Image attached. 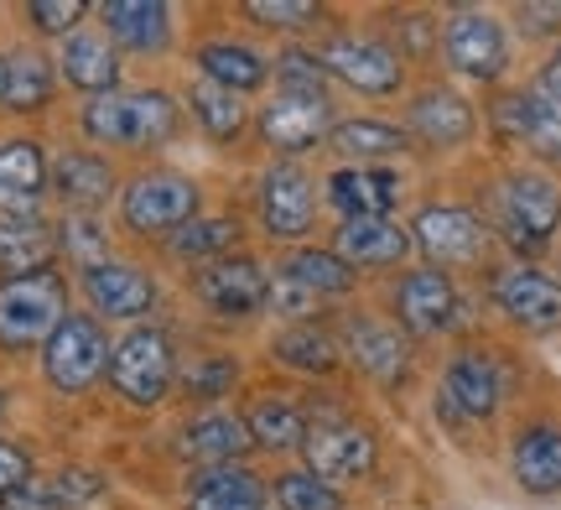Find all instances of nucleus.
Segmentation results:
<instances>
[{
  "instance_id": "8fccbe9b",
  "label": "nucleus",
  "mask_w": 561,
  "mask_h": 510,
  "mask_svg": "<svg viewBox=\"0 0 561 510\" xmlns=\"http://www.w3.org/2000/svg\"><path fill=\"white\" fill-rule=\"evenodd\" d=\"M0 411H5V396H0Z\"/></svg>"
},
{
  "instance_id": "f03ea898",
  "label": "nucleus",
  "mask_w": 561,
  "mask_h": 510,
  "mask_svg": "<svg viewBox=\"0 0 561 510\" xmlns=\"http://www.w3.org/2000/svg\"><path fill=\"white\" fill-rule=\"evenodd\" d=\"M62 318H68V286L58 271L0 282V344L5 349L47 344Z\"/></svg>"
},
{
  "instance_id": "5701e85b",
  "label": "nucleus",
  "mask_w": 561,
  "mask_h": 510,
  "mask_svg": "<svg viewBox=\"0 0 561 510\" xmlns=\"http://www.w3.org/2000/svg\"><path fill=\"white\" fill-rule=\"evenodd\" d=\"M339 250H343V261H354V265H396V261H405L411 235L401 225H390V219H348L339 229Z\"/></svg>"
},
{
  "instance_id": "dca6fc26",
  "label": "nucleus",
  "mask_w": 561,
  "mask_h": 510,
  "mask_svg": "<svg viewBox=\"0 0 561 510\" xmlns=\"http://www.w3.org/2000/svg\"><path fill=\"white\" fill-rule=\"evenodd\" d=\"M83 292H89V303L110 313V318H140L146 307H151V276L136 271V265H121V261H100L83 271Z\"/></svg>"
},
{
  "instance_id": "a18cd8bd",
  "label": "nucleus",
  "mask_w": 561,
  "mask_h": 510,
  "mask_svg": "<svg viewBox=\"0 0 561 510\" xmlns=\"http://www.w3.org/2000/svg\"><path fill=\"white\" fill-rule=\"evenodd\" d=\"M229 381H234V365H203L187 375V390H193V396H219Z\"/></svg>"
},
{
  "instance_id": "1a4fd4ad",
  "label": "nucleus",
  "mask_w": 561,
  "mask_h": 510,
  "mask_svg": "<svg viewBox=\"0 0 561 510\" xmlns=\"http://www.w3.org/2000/svg\"><path fill=\"white\" fill-rule=\"evenodd\" d=\"M193 286H198L203 307H214L219 318H250V313L271 297V282H265V271L250 261V256H234V261H208Z\"/></svg>"
},
{
  "instance_id": "49530a36",
  "label": "nucleus",
  "mask_w": 561,
  "mask_h": 510,
  "mask_svg": "<svg viewBox=\"0 0 561 510\" xmlns=\"http://www.w3.org/2000/svg\"><path fill=\"white\" fill-rule=\"evenodd\" d=\"M541 83H546V94H551V100H561V53L546 63V79Z\"/></svg>"
},
{
  "instance_id": "f8f14e48",
  "label": "nucleus",
  "mask_w": 561,
  "mask_h": 510,
  "mask_svg": "<svg viewBox=\"0 0 561 510\" xmlns=\"http://www.w3.org/2000/svg\"><path fill=\"white\" fill-rule=\"evenodd\" d=\"M322 131H328V94H291V89H280L261 115V136L276 151H301V146L318 141Z\"/></svg>"
},
{
  "instance_id": "412c9836",
  "label": "nucleus",
  "mask_w": 561,
  "mask_h": 510,
  "mask_svg": "<svg viewBox=\"0 0 561 510\" xmlns=\"http://www.w3.org/2000/svg\"><path fill=\"white\" fill-rule=\"evenodd\" d=\"M62 79L83 89V94H110L115 83H121V58H115V47L94 32H73V37L62 42Z\"/></svg>"
},
{
  "instance_id": "c756f323",
  "label": "nucleus",
  "mask_w": 561,
  "mask_h": 510,
  "mask_svg": "<svg viewBox=\"0 0 561 510\" xmlns=\"http://www.w3.org/2000/svg\"><path fill=\"white\" fill-rule=\"evenodd\" d=\"M47 94H53V68H47V58L16 53V58L5 63V94H0L5 110H42Z\"/></svg>"
},
{
  "instance_id": "393cba45",
  "label": "nucleus",
  "mask_w": 561,
  "mask_h": 510,
  "mask_svg": "<svg viewBox=\"0 0 561 510\" xmlns=\"http://www.w3.org/2000/svg\"><path fill=\"white\" fill-rule=\"evenodd\" d=\"M515 479L530 495L561 490V432L557 428H530L515 438Z\"/></svg>"
},
{
  "instance_id": "a19ab883",
  "label": "nucleus",
  "mask_w": 561,
  "mask_h": 510,
  "mask_svg": "<svg viewBox=\"0 0 561 510\" xmlns=\"http://www.w3.org/2000/svg\"><path fill=\"white\" fill-rule=\"evenodd\" d=\"M26 16L37 21L42 32H68V26L83 16V0H32Z\"/></svg>"
},
{
  "instance_id": "473e14b6",
  "label": "nucleus",
  "mask_w": 561,
  "mask_h": 510,
  "mask_svg": "<svg viewBox=\"0 0 561 510\" xmlns=\"http://www.w3.org/2000/svg\"><path fill=\"white\" fill-rule=\"evenodd\" d=\"M193 115L203 121V131H208L214 141H229V136H240L244 104H240V94H229L219 83H198V89H193Z\"/></svg>"
},
{
  "instance_id": "7c9ffc66",
  "label": "nucleus",
  "mask_w": 561,
  "mask_h": 510,
  "mask_svg": "<svg viewBox=\"0 0 561 510\" xmlns=\"http://www.w3.org/2000/svg\"><path fill=\"white\" fill-rule=\"evenodd\" d=\"M348 349H354V360H359L369 375H380V381H396L405 370V344L401 333H390V328H375L364 324L348 333Z\"/></svg>"
},
{
  "instance_id": "e433bc0d",
  "label": "nucleus",
  "mask_w": 561,
  "mask_h": 510,
  "mask_svg": "<svg viewBox=\"0 0 561 510\" xmlns=\"http://www.w3.org/2000/svg\"><path fill=\"white\" fill-rule=\"evenodd\" d=\"M276 506L280 510H343V495L333 490V485L312 479V474H280Z\"/></svg>"
},
{
  "instance_id": "bb28decb",
  "label": "nucleus",
  "mask_w": 561,
  "mask_h": 510,
  "mask_svg": "<svg viewBox=\"0 0 561 510\" xmlns=\"http://www.w3.org/2000/svg\"><path fill=\"white\" fill-rule=\"evenodd\" d=\"M198 68H203V83H219L229 94H244V89L265 83V58L240 47V42H208V47H198Z\"/></svg>"
},
{
  "instance_id": "7ed1b4c3",
  "label": "nucleus",
  "mask_w": 561,
  "mask_h": 510,
  "mask_svg": "<svg viewBox=\"0 0 561 510\" xmlns=\"http://www.w3.org/2000/svg\"><path fill=\"white\" fill-rule=\"evenodd\" d=\"M42 370L68 396L89 390L110 370V339H104V328L94 318H83V313H68L58 324V333L42 344Z\"/></svg>"
},
{
  "instance_id": "4c0bfd02",
  "label": "nucleus",
  "mask_w": 561,
  "mask_h": 510,
  "mask_svg": "<svg viewBox=\"0 0 561 510\" xmlns=\"http://www.w3.org/2000/svg\"><path fill=\"white\" fill-rule=\"evenodd\" d=\"M276 354L291 370H328L333 365V344H328L322 333H312V328H291V333H280Z\"/></svg>"
},
{
  "instance_id": "4468645a",
  "label": "nucleus",
  "mask_w": 561,
  "mask_h": 510,
  "mask_svg": "<svg viewBox=\"0 0 561 510\" xmlns=\"http://www.w3.org/2000/svg\"><path fill=\"white\" fill-rule=\"evenodd\" d=\"M500 131H510V136L525 141L530 151H541V157L561 162V100H551L546 89L510 94V100L500 104Z\"/></svg>"
},
{
  "instance_id": "6e6552de",
  "label": "nucleus",
  "mask_w": 561,
  "mask_h": 510,
  "mask_svg": "<svg viewBox=\"0 0 561 510\" xmlns=\"http://www.w3.org/2000/svg\"><path fill=\"white\" fill-rule=\"evenodd\" d=\"M322 68L343 79L348 89L359 94H390L401 89V58L385 47V42H369V37H333L322 47Z\"/></svg>"
},
{
  "instance_id": "f3484780",
  "label": "nucleus",
  "mask_w": 561,
  "mask_h": 510,
  "mask_svg": "<svg viewBox=\"0 0 561 510\" xmlns=\"http://www.w3.org/2000/svg\"><path fill=\"white\" fill-rule=\"evenodd\" d=\"M328 199L348 214V219H385L390 204L401 199V178L380 172V167H343L328 178Z\"/></svg>"
},
{
  "instance_id": "39448f33",
  "label": "nucleus",
  "mask_w": 561,
  "mask_h": 510,
  "mask_svg": "<svg viewBox=\"0 0 561 510\" xmlns=\"http://www.w3.org/2000/svg\"><path fill=\"white\" fill-rule=\"evenodd\" d=\"M125 225L140 229V235H157V229H182L193 214H198V188L178 178V172H151L140 183L125 188Z\"/></svg>"
},
{
  "instance_id": "c03bdc74",
  "label": "nucleus",
  "mask_w": 561,
  "mask_h": 510,
  "mask_svg": "<svg viewBox=\"0 0 561 510\" xmlns=\"http://www.w3.org/2000/svg\"><path fill=\"white\" fill-rule=\"evenodd\" d=\"M26 479H32V458H26V449L0 443V495H11L16 485H26Z\"/></svg>"
},
{
  "instance_id": "a211bd4d",
  "label": "nucleus",
  "mask_w": 561,
  "mask_h": 510,
  "mask_svg": "<svg viewBox=\"0 0 561 510\" xmlns=\"http://www.w3.org/2000/svg\"><path fill=\"white\" fill-rule=\"evenodd\" d=\"M53 256H58L53 225H42V219H32V214H11V219H0V271H5V282L47 271Z\"/></svg>"
},
{
  "instance_id": "4be33fe9",
  "label": "nucleus",
  "mask_w": 561,
  "mask_h": 510,
  "mask_svg": "<svg viewBox=\"0 0 561 510\" xmlns=\"http://www.w3.org/2000/svg\"><path fill=\"white\" fill-rule=\"evenodd\" d=\"M100 16L110 26V37L121 47H136V53H151L172 37V21H167L172 11L161 0H110V5H100Z\"/></svg>"
},
{
  "instance_id": "a878e982",
  "label": "nucleus",
  "mask_w": 561,
  "mask_h": 510,
  "mask_svg": "<svg viewBox=\"0 0 561 510\" xmlns=\"http://www.w3.org/2000/svg\"><path fill=\"white\" fill-rule=\"evenodd\" d=\"M447 401L458 411H468V417H489L500 407V370H494V360L458 354L453 370H447Z\"/></svg>"
},
{
  "instance_id": "2eb2a0df",
  "label": "nucleus",
  "mask_w": 561,
  "mask_h": 510,
  "mask_svg": "<svg viewBox=\"0 0 561 510\" xmlns=\"http://www.w3.org/2000/svg\"><path fill=\"white\" fill-rule=\"evenodd\" d=\"M494 297L500 307L515 318L520 328H557L561 324V282L541 276V271H504L500 282H494Z\"/></svg>"
},
{
  "instance_id": "20e7f679",
  "label": "nucleus",
  "mask_w": 561,
  "mask_h": 510,
  "mask_svg": "<svg viewBox=\"0 0 561 510\" xmlns=\"http://www.w3.org/2000/svg\"><path fill=\"white\" fill-rule=\"evenodd\" d=\"M110 381L125 401L136 407H157L161 396L172 390V344L161 328H136L125 333L121 344L110 349Z\"/></svg>"
},
{
  "instance_id": "de8ad7c7",
  "label": "nucleus",
  "mask_w": 561,
  "mask_h": 510,
  "mask_svg": "<svg viewBox=\"0 0 561 510\" xmlns=\"http://www.w3.org/2000/svg\"><path fill=\"white\" fill-rule=\"evenodd\" d=\"M193 510H265L261 500H229V506H208V500H193Z\"/></svg>"
},
{
  "instance_id": "c85d7f7f",
  "label": "nucleus",
  "mask_w": 561,
  "mask_h": 510,
  "mask_svg": "<svg viewBox=\"0 0 561 510\" xmlns=\"http://www.w3.org/2000/svg\"><path fill=\"white\" fill-rule=\"evenodd\" d=\"M53 188H58L68 204H104L110 199V188H115V172L110 162L100 157H89V151H62L58 162H53Z\"/></svg>"
},
{
  "instance_id": "37998d69",
  "label": "nucleus",
  "mask_w": 561,
  "mask_h": 510,
  "mask_svg": "<svg viewBox=\"0 0 561 510\" xmlns=\"http://www.w3.org/2000/svg\"><path fill=\"white\" fill-rule=\"evenodd\" d=\"M62 246L79 256L83 271H89V265H100V250H104L100 225H89V219H73V225H68V235H62Z\"/></svg>"
},
{
  "instance_id": "9b49d317",
  "label": "nucleus",
  "mask_w": 561,
  "mask_h": 510,
  "mask_svg": "<svg viewBox=\"0 0 561 510\" xmlns=\"http://www.w3.org/2000/svg\"><path fill=\"white\" fill-rule=\"evenodd\" d=\"M416 246L432 256L437 265H468L483 256V225L468 214V208H421L416 214Z\"/></svg>"
},
{
  "instance_id": "2f4dec72",
  "label": "nucleus",
  "mask_w": 561,
  "mask_h": 510,
  "mask_svg": "<svg viewBox=\"0 0 561 510\" xmlns=\"http://www.w3.org/2000/svg\"><path fill=\"white\" fill-rule=\"evenodd\" d=\"M244 428H250V438L261 449H297L301 438H307V422H301V411L291 401H261V407L244 417Z\"/></svg>"
},
{
  "instance_id": "58836bf2",
  "label": "nucleus",
  "mask_w": 561,
  "mask_h": 510,
  "mask_svg": "<svg viewBox=\"0 0 561 510\" xmlns=\"http://www.w3.org/2000/svg\"><path fill=\"white\" fill-rule=\"evenodd\" d=\"M229 240H234V225H229V219H193L187 229H178L172 250H178V256H214V250H224Z\"/></svg>"
},
{
  "instance_id": "ddd939ff",
  "label": "nucleus",
  "mask_w": 561,
  "mask_h": 510,
  "mask_svg": "<svg viewBox=\"0 0 561 510\" xmlns=\"http://www.w3.org/2000/svg\"><path fill=\"white\" fill-rule=\"evenodd\" d=\"M261 219L276 240H297L312 225V183L301 167H271L261 183Z\"/></svg>"
},
{
  "instance_id": "aec40b11",
  "label": "nucleus",
  "mask_w": 561,
  "mask_h": 510,
  "mask_svg": "<svg viewBox=\"0 0 561 510\" xmlns=\"http://www.w3.org/2000/svg\"><path fill=\"white\" fill-rule=\"evenodd\" d=\"M401 324L416 328V333H437V328L453 324V313H458V292L453 282L442 276V271H416V276H405L401 282Z\"/></svg>"
},
{
  "instance_id": "6ab92c4d",
  "label": "nucleus",
  "mask_w": 561,
  "mask_h": 510,
  "mask_svg": "<svg viewBox=\"0 0 561 510\" xmlns=\"http://www.w3.org/2000/svg\"><path fill=\"white\" fill-rule=\"evenodd\" d=\"M47 188V157L37 141H0V208L32 214Z\"/></svg>"
},
{
  "instance_id": "cd10ccee",
  "label": "nucleus",
  "mask_w": 561,
  "mask_h": 510,
  "mask_svg": "<svg viewBox=\"0 0 561 510\" xmlns=\"http://www.w3.org/2000/svg\"><path fill=\"white\" fill-rule=\"evenodd\" d=\"M250 443H255V438H250V428H244L240 417H224V411L198 417V422L187 428V438H182V449L193 453V458H203L208 469H214V464H234Z\"/></svg>"
},
{
  "instance_id": "0eeeda50",
  "label": "nucleus",
  "mask_w": 561,
  "mask_h": 510,
  "mask_svg": "<svg viewBox=\"0 0 561 510\" xmlns=\"http://www.w3.org/2000/svg\"><path fill=\"white\" fill-rule=\"evenodd\" d=\"M301 453H307V474L322 479V485L359 479V474L375 469V438H369L364 428H348V422L312 428L307 438H301Z\"/></svg>"
},
{
  "instance_id": "79ce46f5",
  "label": "nucleus",
  "mask_w": 561,
  "mask_h": 510,
  "mask_svg": "<svg viewBox=\"0 0 561 510\" xmlns=\"http://www.w3.org/2000/svg\"><path fill=\"white\" fill-rule=\"evenodd\" d=\"M271 303H276V313H291V318H301V313H312V307H318V292H307L297 276H286V271H280L276 286H271Z\"/></svg>"
},
{
  "instance_id": "b1692460",
  "label": "nucleus",
  "mask_w": 561,
  "mask_h": 510,
  "mask_svg": "<svg viewBox=\"0 0 561 510\" xmlns=\"http://www.w3.org/2000/svg\"><path fill=\"white\" fill-rule=\"evenodd\" d=\"M411 125L421 131V141L462 146L473 136V110H468V100L447 94V89H426V94L411 104Z\"/></svg>"
},
{
  "instance_id": "423d86ee",
  "label": "nucleus",
  "mask_w": 561,
  "mask_h": 510,
  "mask_svg": "<svg viewBox=\"0 0 561 510\" xmlns=\"http://www.w3.org/2000/svg\"><path fill=\"white\" fill-rule=\"evenodd\" d=\"M504 225H510V240L525 250L546 246L561 225V193L551 178L541 172H515L504 183Z\"/></svg>"
},
{
  "instance_id": "f257e3e1",
  "label": "nucleus",
  "mask_w": 561,
  "mask_h": 510,
  "mask_svg": "<svg viewBox=\"0 0 561 510\" xmlns=\"http://www.w3.org/2000/svg\"><path fill=\"white\" fill-rule=\"evenodd\" d=\"M83 131L100 146H161L178 131V104L161 89L146 94H100L83 104Z\"/></svg>"
},
{
  "instance_id": "09e8293b",
  "label": "nucleus",
  "mask_w": 561,
  "mask_h": 510,
  "mask_svg": "<svg viewBox=\"0 0 561 510\" xmlns=\"http://www.w3.org/2000/svg\"><path fill=\"white\" fill-rule=\"evenodd\" d=\"M5 63H11V58H0V94H5Z\"/></svg>"
},
{
  "instance_id": "72a5a7b5",
  "label": "nucleus",
  "mask_w": 561,
  "mask_h": 510,
  "mask_svg": "<svg viewBox=\"0 0 561 510\" xmlns=\"http://www.w3.org/2000/svg\"><path fill=\"white\" fill-rule=\"evenodd\" d=\"M333 146H339L343 157H359V162H369V157H396L405 146V136L396 131V125H380V121H348L333 131Z\"/></svg>"
},
{
  "instance_id": "f704fd0d",
  "label": "nucleus",
  "mask_w": 561,
  "mask_h": 510,
  "mask_svg": "<svg viewBox=\"0 0 561 510\" xmlns=\"http://www.w3.org/2000/svg\"><path fill=\"white\" fill-rule=\"evenodd\" d=\"M193 500H208V506H229V500H261V479L240 464H214V469L198 474L193 485Z\"/></svg>"
},
{
  "instance_id": "9d476101",
  "label": "nucleus",
  "mask_w": 561,
  "mask_h": 510,
  "mask_svg": "<svg viewBox=\"0 0 561 510\" xmlns=\"http://www.w3.org/2000/svg\"><path fill=\"white\" fill-rule=\"evenodd\" d=\"M447 58H453V68L468 73V79H500L504 58H510L500 21L483 16V11H462V16H453L447 21Z\"/></svg>"
},
{
  "instance_id": "ea45409f",
  "label": "nucleus",
  "mask_w": 561,
  "mask_h": 510,
  "mask_svg": "<svg viewBox=\"0 0 561 510\" xmlns=\"http://www.w3.org/2000/svg\"><path fill=\"white\" fill-rule=\"evenodd\" d=\"M244 16L261 21V26H301V21L318 16V5L312 0H250Z\"/></svg>"
},
{
  "instance_id": "c9c22d12",
  "label": "nucleus",
  "mask_w": 561,
  "mask_h": 510,
  "mask_svg": "<svg viewBox=\"0 0 561 510\" xmlns=\"http://www.w3.org/2000/svg\"><path fill=\"white\" fill-rule=\"evenodd\" d=\"M286 276H297L307 292H348L354 286V271L339 261V256H328V250H301L297 261L286 265Z\"/></svg>"
}]
</instances>
